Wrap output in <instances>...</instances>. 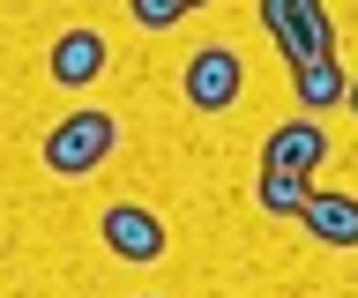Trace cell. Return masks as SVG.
<instances>
[{
  "label": "cell",
  "instance_id": "cell-1",
  "mask_svg": "<svg viewBox=\"0 0 358 298\" xmlns=\"http://www.w3.org/2000/svg\"><path fill=\"white\" fill-rule=\"evenodd\" d=\"M112 142H120V119L83 105V112H67L60 127L45 135V164H52L60 179H75V172H97V164L112 157Z\"/></svg>",
  "mask_w": 358,
  "mask_h": 298
},
{
  "label": "cell",
  "instance_id": "cell-2",
  "mask_svg": "<svg viewBox=\"0 0 358 298\" xmlns=\"http://www.w3.org/2000/svg\"><path fill=\"white\" fill-rule=\"evenodd\" d=\"M262 23H268V38H276V52H284L291 68L336 52V23H329L321 0H262Z\"/></svg>",
  "mask_w": 358,
  "mask_h": 298
},
{
  "label": "cell",
  "instance_id": "cell-3",
  "mask_svg": "<svg viewBox=\"0 0 358 298\" xmlns=\"http://www.w3.org/2000/svg\"><path fill=\"white\" fill-rule=\"evenodd\" d=\"M239 90H246V60L231 45H201L187 60V105L194 112H224V105H239Z\"/></svg>",
  "mask_w": 358,
  "mask_h": 298
},
{
  "label": "cell",
  "instance_id": "cell-4",
  "mask_svg": "<svg viewBox=\"0 0 358 298\" xmlns=\"http://www.w3.org/2000/svg\"><path fill=\"white\" fill-rule=\"evenodd\" d=\"M321 157H329L321 119H284V127L262 142V172H276V179H313V172H321Z\"/></svg>",
  "mask_w": 358,
  "mask_h": 298
},
{
  "label": "cell",
  "instance_id": "cell-5",
  "mask_svg": "<svg viewBox=\"0 0 358 298\" xmlns=\"http://www.w3.org/2000/svg\"><path fill=\"white\" fill-rule=\"evenodd\" d=\"M105 246L120 253V261H157V253H164V224H157V209H142V202L105 209Z\"/></svg>",
  "mask_w": 358,
  "mask_h": 298
},
{
  "label": "cell",
  "instance_id": "cell-6",
  "mask_svg": "<svg viewBox=\"0 0 358 298\" xmlns=\"http://www.w3.org/2000/svg\"><path fill=\"white\" fill-rule=\"evenodd\" d=\"M299 224H306V239H321V246H358V194H321V186H313V202L299 209Z\"/></svg>",
  "mask_w": 358,
  "mask_h": 298
},
{
  "label": "cell",
  "instance_id": "cell-7",
  "mask_svg": "<svg viewBox=\"0 0 358 298\" xmlns=\"http://www.w3.org/2000/svg\"><path fill=\"white\" fill-rule=\"evenodd\" d=\"M97 75H105V38H97V30H60V45H52V82L83 90Z\"/></svg>",
  "mask_w": 358,
  "mask_h": 298
},
{
  "label": "cell",
  "instance_id": "cell-8",
  "mask_svg": "<svg viewBox=\"0 0 358 298\" xmlns=\"http://www.w3.org/2000/svg\"><path fill=\"white\" fill-rule=\"evenodd\" d=\"M291 90H299V105H306V112H329V105H343L351 75H343V60H336V52H321V60H299V68H291Z\"/></svg>",
  "mask_w": 358,
  "mask_h": 298
},
{
  "label": "cell",
  "instance_id": "cell-9",
  "mask_svg": "<svg viewBox=\"0 0 358 298\" xmlns=\"http://www.w3.org/2000/svg\"><path fill=\"white\" fill-rule=\"evenodd\" d=\"M254 194H262L268 216H299V209L313 202V179H276V172H262V186H254Z\"/></svg>",
  "mask_w": 358,
  "mask_h": 298
},
{
  "label": "cell",
  "instance_id": "cell-10",
  "mask_svg": "<svg viewBox=\"0 0 358 298\" xmlns=\"http://www.w3.org/2000/svg\"><path fill=\"white\" fill-rule=\"evenodd\" d=\"M127 8H134V23H142V30H172L179 15H187L179 0H127Z\"/></svg>",
  "mask_w": 358,
  "mask_h": 298
},
{
  "label": "cell",
  "instance_id": "cell-11",
  "mask_svg": "<svg viewBox=\"0 0 358 298\" xmlns=\"http://www.w3.org/2000/svg\"><path fill=\"white\" fill-rule=\"evenodd\" d=\"M343 105H351V112H358V82H351V90H343Z\"/></svg>",
  "mask_w": 358,
  "mask_h": 298
},
{
  "label": "cell",
  "instance_id": "cell-12",
  "mask_svg": "<svg viewBox=\"0 0 358 298\" xmlns=\"http://www.w3.org/2000/svg\"><path fill=\"white\" fill-rule=\"evenodd\" d=\"M179 8H187V15H194V8H209V0H179Z\"/></svg>",
  "mask_w": 358,
  "mask_h": 298
}]
</instances>
